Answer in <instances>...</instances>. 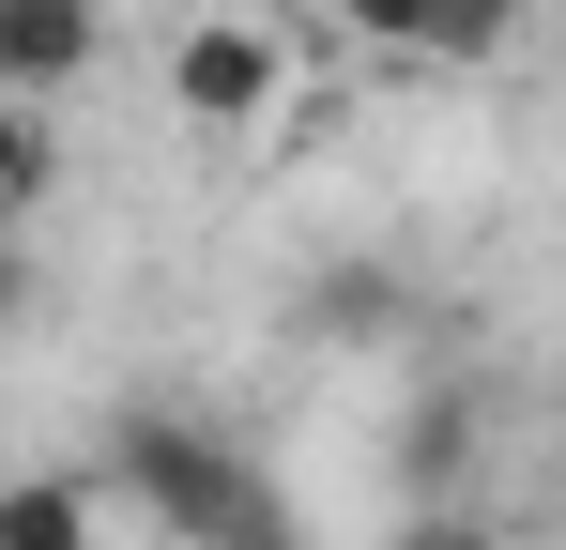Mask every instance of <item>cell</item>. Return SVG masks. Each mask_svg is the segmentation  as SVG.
<instances>
[{
	"mask_svg": "<svg viewBox=\"0 0 566 550\" xmlns=\"http://www.w3.org/2000/svg\"><path fill=\"white\" fill-rule=\"evenodd\" d=\"M15 290H31V275H15V245H0V321H15Z\"/></svg>",
	"mask_w": 566,
	"mask_h": 550,
	"instance_id": "cell-9",
	"label": "cell"
},
{
	"mask_svg": "<svg viewBox=\"0 0 566 550\" xmlns=\"http://www.w3.org/2000/svg\"><path fill=\"white\" fill-rule=\"evenodd\" d=\"M521 15H536V0H429L413 62H505V46H521Z\"/></svg>",
	"mask_w": 566,
	"mask_h": 550,
	"instance_id": "cell-5",
	"label": "cell"
},
{
	"mask_svg": "<svg viewBox=\"0 0 566 550\" xmlns=\"http://www.w3.org/2000/svg\"><path fill=\"white\" fill-rule=\"evenodd\" d=\"M382 550H490V520H398Z\"/></svg>",
	"mask_w": 566,
	"mask_h": 550,
	"instance_id": "cell-8",
	"label": "cell"
},
{
	"mask_svg": "<svg viewBox=\"0 0 566 550\" xmlns=\"http://www.w3.org/2000/svg\"><path fill=\"white\" fill-rule=\"evenodd\" d=\"M291 62H306V31H276V15H199L185 46H169V107H185L199 138H261L291 107Z\"/></svg>",
	"mask_w": 566,
	"mask_h": 550,
	"instance_id": "cell-2",
	"label": "cell"
},
{
	"mask_svg": "<svg viewBox=\"0 0 566 550\" xmlns=\"http://www.w3.org/2000/svg\"><path fill=\"white\" fill-rule=\"evenodd\" d=\"M107 62V0H0V107H46Z\"/></svg>",
	"mask_w": 566,
	"mask_h": 550,
	"instance_id": "cell-3",
	"label": "cell"
},
{
	"mask_svg": "<svg viewBox=\"0 0 566 550\" xmlns=\"http://www.w3.org/2000/svg\"><path fill=\"white\" fill-rule=\"evenodd\" d=\"M490 550H521V536H490Z\"/></svg>",
	"mask_w": 566,
	"mask_h": 550,
	"instance_id": "cell-10",
	"label": "cell"
},
{
	"mask_svg": "<svg viewBox=\"0 0 566 550\" xmlns=\"http://www.w3.org/2000/svg\"><path fill=\"white\" fill-rule=\"evenodd\" d=\"M46 199V107H0V230Z\"/></svg>",
	"mask_w": 566,
	"mask_h": 550,
	"instance_id": "cell-7",
	"label": "cell"
},
{
	"mask_svg": "<svg viewBox=\"0 0 566 550\" xmlns=\"http://www.w3.org/2000/svg\"><path fill=\"white\" fill-rule=\"evenodd\" d=\"M429 0H322V46H368V62H413Z\"/></svg>",
	"mask_w": 566,
	"mask_h": 550,
	"instance_id": "cell-6",
	"label": "cell"
},
{
	"mask_svg": "<svg viewBox=\"0 0 566 550\" xmlns=\"http://www.w3.org/2000/svg\"><path fill=\"white\" fill-rule=\"evenodd\" d=\"M123 489L154 505V536H185V550H291L276 474L230 444V429H185V413H123Z\"/></svg>",
	"mask_w": 566,
	"mask_h": 550,
	"instance_id": "cell-1",
	"label": "cell"
},
{
	"mask_svg": "<svg viewBox=\"0 0 566 550\" xmlns=\"http://www.w3.org/2000/svg\"><path fill=\"white\" fill-rule=\"evenodd\" d=\"M93 536H107L93 474H0V550H93Z\"/></svg>",
	"mask_w": 566,
	"mask_h": 550,
	"instance_id": "cell-4",
	"label": "cell"
}]
</instances>
